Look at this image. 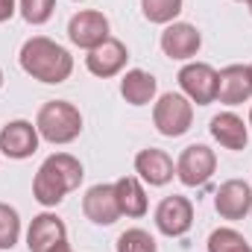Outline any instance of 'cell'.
Returning <instances> with one entry per match:
<instances>
[{
    "label": "cell",
    "instance_id": "1",
    "mask_svg": "<svg viewBox=\"0 0 252 252\" xmlns=\"http://www.w3.org/2000/svg\"><path fill=\"white\" fill-rule=\"evenodd\" d=\"M82 176L85 173H82L79 158H73L70 153H56V156L44 158V164L38 167V173L32 179V196L41 205L53 208L64 199V193L79 188Z\"/></svg>",
    "mask_w": 252,
    "mask_h": 252
},
{
    "label": "cell",
    "instance_id": "2",
    "mask_svg": "<svg viewBox=\"0 0 252 252\" xmlns=\"http://www.w3.org/2000/svg\"><path fill=\"white\" fill-rule=\"evenodd\" d=\"M21 67L38 82L59 85L73 73V56L53 38L35 35V38L24 41V47H21Z\"/></svg>",
    "mask_w": 252,
    "mask_h": 252
},
{
    "label": "cell",
    "instance_id": "3",
    "mask_svg": "<svg viewBox=\"0 0 252 252\" xmlns=\"http://www.w3.org/2000/svg\"><path fill=\"white\" fill-rule=\"evenodd\" d=\"M35 129L44 141L50 144H70L79 138L82 132V115L73 103L67 100H50L38 109L35 118Z\"/></svg>",
    "mask_w": 252,
    "mask_h": 252
},
{
    "label": "cell",
    "instance_id": "4",
    "mask_svg": "<svg viewBox=\"0 0 252 252\" xmlns=\"http://www.w3.org/2000/svg\"><path fill=\"white\" fill-rule=\"evenodd\" d=\"M153 124L164 138L185 135L190 129V124H193V103L185 94H173V91L161 94L156 109H153Z\"/></svg>",
    "mask_w": 252,
    "mask_h": 252
},
{
    "label": "cell",
    "instance_id": "5",
    "mask_svg": "<svg viewBox=\"0 0 252 252\" xmlns=\"http://www.w3.org/2000/svg\"><path fill=\"white\" fill-rule=\"evenodd\" d=\"M214 170H217V156L205 144H190V147H185L179 153V158H176V176L188 188L205 185Z\"/></svg>",
    "mask_w": 252,
    "mask_h": 252
},
{
    "label": "cell",
    "instance_id": "6",
    "mask_svg": "<svg viewBox=\"0 0 252 252\" xmlns=\"http://www.w3.org/2000/svg\"><path fill=\"white\" fill-rule=\"evenodd\" d=\"M179 88L190 103L208 106L217 100V70L205 62H190L179 70Z\"/></svg>",
    "mask_w": 252,
    "mask_h": 252
},
{
    "label": "cell",
    "instance_id": "7",
    "mask_svg": "<svg viewBox=\"0 0 252 252\" xmlns=\"http://www.w3.org/2000/svg\"><path fill=\"white\" fill-rule=\"evenodd\" d=\"M67 38L82 47V50H94L100 47L106 38H109V18L103 12H94V9H85L79 15L70 18L67 24Z\"/></svg>",
    "mask_w": 252,
    "mask_h": 252
},
{
    "label": "cell",
    "instance_id": "8",
    "mask_svg": "<svg viewBox=\"0 0 252 252\" xmlns=\"http://www.w3.org/2000/svg\"><path fill=\"white\" fill-rule=\"evenodd\" d=\"M190 223H193V205H190L188 196L173 193V196H164L158 202V208H156V226H158L161 235L179 238V235H185L190 229Z\"/></svg>",
    "mask_w": 252,
    "mask_h": 252
},
{
    "label": "cell",
    "instance_id": "9",
    "mask_svg": "<svg viewBox=\"0 0 252 252\" xmlns=\"http://www.w3.org/2000/svg\"><path fill=\"white\" fill-rule=\"evenodd\" d=\"M199 47H202V35H199V30H196L193 24L173 21V24H167L164 32H161V50H164V56H170V59L185 62V59H190V56L199 53Z\"/></svg>",
    "mask_w": 252,
    "mask_h": 252
},
{
    "label": "cell",
    "instance_id": "10",
    "mask_svg": "<svg viewBox=\"0 0 252 252\" xmlns=\"http://www.w3.org/2000/svg\"><path fill=\"white\" fill-rule=\"evenodd\" d=\"M214 208L223 220H244L252 211V188L244 179H229L217 188Z\"/></svg>",
    "mask_w": 252,
    "mask_h": 252
},
{
    "label": "cell",
    "instance_id": "11",
    "mask_svg": "<svg viewBox=\"0 0 252 252\" xmlns=\"http://www.w3.org/2000/svg\"><path fill=\"white\" fill-rule=\"evenodd\" d=\"M38 129L30 121H12L0 129V153L9 158H30L38 150Z\"/></svg>",
    "mask_w": 252,
    "mask_h": 252
},
{
    "label": "cell",
    "instance_id": "12",
    "mask_svg": "<svg viewBox=\"0 0 252 252\" xmlns=\"http://www.w3.org/2000/svg\"><path fill=\"white\" fill-rule=\"evenodd\" d=\"M252 97V70L247 64H229L217 73V100L226 106H241Z\"/></svg>",
    "mask_w": 252,
    "mask_h": 252
},
{
    "label": "cell",
    "instance_id": "13",
    "mask_svg": "<svg viewBox=\"0 0 252 252\" xmlns=\"http://www.w3.org/2000/svg\"><path fill=\"white\" fill-rule=\"evenodd\" d=\"M82 211L91 223L97 226H112L121 217V205H118V193L115 185H94L85 190L82 196Z\"/></svg>",
    "mask_w": 252,
    "mask_h": 252
},
{
    "label": "cell",
    "instance_id": "14",
    "mask_svg": "<svg viewBox=\"0 0 252 252\" xmlns=\"http://www.w3.org/2000/svg\"><path fill=\"white\" fill-rule=\"evenodd\" d=\"M126 59H129V50H126V44L109 35V38H106L100 47L88 50L85 64H88V70H91L94 76H103V79H109V76H118V73L124 70V67H126Z\"/></svg>",
    "mask_w": 252,
    "mask_h": 252
},
{
    "label": "cell",
    "instance_id": "15",
    "mask_svg": "<svg viewBox=\"0 0 252 252\" xmlns=\"http://www.w3.org/2000/svg\"><path fill=\"white\" fill-rule=\"evenodd\" d=\"M135 173L150 185H167L173 179V173H176V164L164 150L147 147V150H141L135 156Z\"/></svg>",
    "mask_w": 252,
    "mask_h": 252
},
{
    "label": "cell",
    "instance_id": "16",
    "mask_svg": "<svg viewBox=\"0 0 252 252\" xmlns=\"http://www.w3.org/2000/svg\"><path fill=\"white\" fill-rule=\"evenodd\" d=\"M64 238H67L64 223L56 214H50V211L32 217V223L27 229V247H30V252H47L50 247L62 244Z\"/></svg>",
    "mask_w": 252,
    "mask_h": 252
},
{
    "label": "cell",
    "instance_id": "17",
    "mask_svg": "<svg viewBox=\"0 0 252 252\" xmlns=\"http://www.w3.org/2000/svg\"><path fill=\"white\" fill-rule=\"evenodd\" d=\"M211 135L220 141V147L226 150H244L250 141V129L247 124L235 115V112H220L211 118Z\"/></svg>",
    "mask_w": 252,
    "mask_h": 252
},
{
    "label": "cell",
    "instance_id": "18",
    "mask_svg": "<svg viewBox=\"0 0 252 252\" xmlns=\"http://www.w3.org/2000/svg\"><path fill=\"white\" fill-rule=\"evenodd\" d=\"M156 88H158L156 76L147 73V70H141V67L126 70L124 79H121V94H124V100L129 106H147V103H153Z\"/></svg>",
    "mask_w": 252,
    "mask_h": 252
},
{
    "label": "cell",
    "instance_id": "19",
    "mask_svg": "<svg viewBox=\"0 0 252 252\" xmlns=\"http://www.w3.org/2000/svg\"><path fill=\"white\" fill-rule=\"evenodd\" d=\"M115 193H118V205L121 214L126 217H144L147 214V193L141 188V182L135 176H124L115 182Z\"/></svg>",
    "mask_w": 252,
    "mask_h": 252
},
{
    "label": "cell",
    "instance_id": "20",
    "mask_svg": "<svg viewBox=\"0 0 252 252\" xmlns=\"http://www.w3.org/2000/svg\"><path fill=\"white\" fill-rule=\"evenodd\" d=\"M141 12L150 24H173L182 12V0H141Z\"/></svg>",
    "mask_w": 252,
    "mask_h": 252
},
{
    "label": "cell",
    "instance_id": "21",
    "mask_svg": "<svg viewBox=\"0 0 252 252\" xmlns=\"http://www.w3.org/2000/svg\"><path fill=\"white\" fill-rule=\"evenodd\" d=\"M208 252H252V247L235 229H214L208 235Z\"/></svg>",
    "mask_w": 252,
    "mask_h": 252
},
{
    "label": "cell",
    "instance_id": "22",
    "mask_svg": "<svg viewBox=\"0 0 252 252\" xmlns=\"http://www.w3.org/2000/svg\"><path fill=\"white\" fill-rule=\"evenodd\" d=\"M21 238V217L12 205L0 202V250H12Z\"/></svg>",
    "mask_w": 252,
    "mask_h": 252
},
{
    "label": "cell",
    "instance_id": "23",
    "mask_svg": "<svg viewBox=\"0 0 252 252\" xmlns=\"http://www.w3.org/2000/svg\"><path fill=\"white\" fill-rule=\"evenodd\" d=\"M118 252H158L156 238L144 229H126L118 238Z\"/></svg>",
    "mask_w": 252,
    "mask_h": 252
},
{
    "label": "cell",
    "instance_id": "24",
    "mask_svg": "<svg viewBox=\"0 0 252 252\" xmlns=\"http://www.w3.org/2000/svg\"><path fill=\"white\" fill-rule=\"evenodd\" d=\"M56 9V0H21V15L27 24H47Z\"/></svg>",
    "mask_w": 252,
    "mask_h": 252
},
{
    "label": "cell",
    "instance_id": "25",
    "mask_svg": "<svg viewBox=\"0 0 252 252\" xmlns=\"http://www.w3.org/2000/svg\"><path fill=\"white\" fill-rule=\"evenodd\" d=\"M15 15V0H0V24Z\"/></svg>",
    "mask_w": 252,
    "mask_h": 252
},
{
    "label": "cell",
    "instance_id": "26",
    "mask_svg": "<svg viewBox=\"0 0 252 252\" xmlns=\"http://www.w3.org/2000/svg\"><path fill=\"white\" fill-rule=\"evenodd\" d=\"M47 252H73V250L67 247V241H62V244H56V247H50Z\"/></svg>",
    "mask_w": 252,
    "mask_h": 252
},
{
    "label": "cell",
    "instance_id": "27",
    "mask_svg": "<svg viewBox=\"0 0 252 252\" xmlns=\"http://www.w3.org/2000/svg\"><path fill=\"white\" fill-rule=\"evenodd\" d=\"M0 88H3V70H0Z\"/></svg>",
    "mask_w": 252,
    "mask_h": 252
},
{
    "label": "cell",
    "instance_id": "28",
    "mask_svg": "<svg viewBox=\"0 0 252 252\" xmlns=\"http://www.w3.org/2000/svg\"><path fill=\"white\" fill-rule=\"evenodd\" d=\"M250 126H252V109H250Z\"/></svg>",
    "mask_w": 252,
    "mask_h": 252
},
{
    "label": "cell",
    "instance_id": "29",
    "mask_svg": "<svg viewBox=\"0 0 252 252\" xmlns=\"http://www.w3.org/2000/svg\"><path fill=\"white\" fill-rule=\"evenodd\" d=\"M247 3H250V12H252V0H247Z\"/></svg>",
    "mask_w": 252,
    "mask_h": 252
},
{
    "label": "cell",
    "instance_id": "30",
    "mask_svg": "<svg viewBox=\"0 0 252 252\" xmlns=\"http://www.w3.org/2000/svg\"><path fill=\"white\" fill-rule=\"evenodd\" d=\"M250 70H252V64H250Z\"/></svg>",
    "mask_w": 252,
    "mask_h": 252
}]
</instances>
